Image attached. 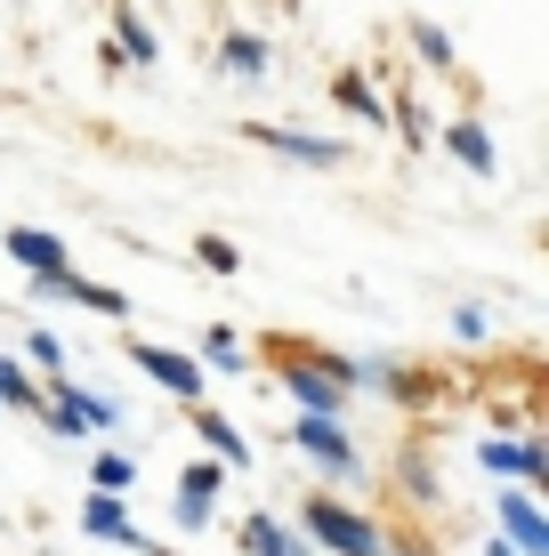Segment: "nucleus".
<instances>
[{"mask_svg":"<svg viewBox=\"0 0 549 556\" xmlns=\"http://www.w3.org/2000/svg\"><path fill=\"white\" fill-rule=\"evenodd\" d=\"M129 484H138V459H129V452H98V476H89V492H113V501H122Z\"/></svg>","mask_w":549,"mask_h":556,"instance_id":"20","label":"nucleus"},{"mask_svg":"<svg viewBox=\"0 0 549 556\" xmlns=\"http://www.w3.org/2000/svg\"><path fill=\"white\" fill-rule=\"evenodd\" d=\"M412 41H421L428 65H452V41H445V25H437V16H421V25H412Z\"/></svg>","mask_w":549,"mask_h":556,"instance_id":"23","label":"nucleus"},{"mask_svg":"<svg viewBox=\"0 0 549 556\" xmlns=\"http://www.w3.org/2000/svg\"><path fill=\"white\" fill-rule=\"evenodd\" d=\"M82 532H89V541H113V548H146V532L129 525V508L113 501V492H89V501H82Z\"/></svg>","mask_w":549,"mask_h":556,"instance_id":"10","label":"nucleus"},{"mask_svg":"<svg viewBox=\"0 0 549 556\" xmlns=\"http://www.w3.org/2000/svg\"><path fill=\"white\" fill-rule=\"evenodd\" d=\"M25 363H33V371H41V379H49V388H57V379H73V363H65V339H57V331H33Z\"/></svg>","mask_w":549,"mask_h":556,"instance_id":"18","label":"nucleus"},{"mask_svg":"<svg viewBox=\"0 0 549 556\" xmlns=\"http://www.w3.org/2000/svg\"><path fill=\"white\" fill-rule=\"evenodd\" d=\"M299 525H308V541L332 548V556H380V548H388L380 525H372V516H355L348 501H332V492H308V501H299Z\"/></svg>","mask_w":549,"mask_h":556,"instance_id":"1","label":"nucleus"},{"mask_svg":"<svg viewBox=\"0 0 549 556\" xmlns=\"http://www.w3.org/2000/svg\"><path fill=\"white\" fill-rule=\"evenodd\" d=\"M129 363H138V371L154 379L162 395H178L186 412H195L202 395H211V371H202V363L186 355V348H162V339H129Z\"/></svg>","mask_w":549,"mask_h":556,"instance_id":"3","label":"nucleus"},{"mask_svg":"<svg viewBox=\"0 0 549 556\" xmlns=\"http://www.w3.org/2000/svg\"><path fill=\"white\" fill-rule=\"evenodd\" d=\"M195 435H202V452H211L219 468H251V444H242V435L226 428V412H211V404H195Z\"/></svg>","mask_w":549,"mask_h":556,"instance_id":"14","label":"nucleus"},{"mask_svg":"<svg viewBox=\"0 0 549 556\" xmlns=\"http://www.w3.org/2000/svg\"><path fill=\"white\" fill-rule=\"evenodd\" d=\"M0 412H41V379L16 355H0Z\"/></svg>","mask_w":549,"mask_h":556,"instance_id":"16","label":"nucleus"},{"mask_svg":"<svg viewBox=\"0 0 549 556\" xmlns=\"http://www.w3.org/2000/svg\"><path fill=\"white\" fill-rule=\"evenodd\" d=\"M195 258L211 266V275H235V266H242V251H235V242H219V235H202V242H195Z\"/></svg>","mask_w":549,"mask_h":556,"instance_id":"24","label":"nucleus"},{"mask_svg":"<svg viewBox=\"0 0 549 556\" xmlns=\"http://www.w3.org/2000/svg\"><path fill=\"white\" fill-rule=\"evenodd\" d=\"M339 105H348L355 122H388V105L372 98V81H364V73H339Z\"/></svg>","mask_w":549,"mask_h":556,"instance_id":"21","label":"nucleus"},{"mask_svg":"<svg viewBox=\"0 0 549 556\" xmlns=\"http://www.w3.org/2000/svg\"><path fill=\"white\" fill-rule=\"evenodd\" d=\"M202 371H226V379H235L242 371V363H251V348H242V331H226V323H211V331H202Z\"/></svg>","mask_w":549,"mask_h":556,"instance_id":"15","label":"nucleus"},{"mask_svg":"<svg viewBox=\"0 0 549 556\" xmlns=\"http://www.w3.org/2000/svg\"><path fill=\"white\" fill-rule=\"evenodd\" d=\"M259 138H267L283 162H299V169H339V162H348L339 138H308V129H259Z\"/></svg>","mask_w":549,"mask_h":556,"instance_id":"12","label":"nucleus"},{"mask_svg":"<svg viewBox=\"0 0 549 556\" xmlns=\"http://www.w3.org/2000/svg\"><path fill=\"white\" fill-rule=\"evenodd\" d=\"M0 251L25 266V282H57V275H73L65 235H41V226H0Z\"/></svg>","mask_w":549,"mask_h":556,"instance_id":"6","label":"nucleus"},{"mask_svg":"<svg viewBox=\"0 0 549 556\" xmlns=\"http://www.w3.org/2000/svg\"><path fill=\"white\" fill-rule=\"evenodd\" d=\"M33 419H41L49 435H65V444H73V435H89V428H113V419H122V404H113V395H98V388H82V379H57Z\"/></svg>","mask_w":549,"mask_h":556,"instance_id":"2","label":"nucleus"},{"mask_svg":"<svg viewBox=\"0 0 549 556\" xmlns=\"http://www.w3.org/2000/svg\"><path fill=\"white\" fill-rule=\"evenodd\" d=\"M494 516H501V541L517 548V556H549V516H541L534 492H501Z\"/></svg>","mask_w":549,"mask_h":556,"instance_id":"9","label":"nucleus"},{"mask_svg":"<svg viewBox=\"0 0 549 556\" xmlns=\"http://www.w3.org/2000/svg\"><path fill=\"white\" fill-rule=\"evenodd\" d=\"M477 468H485V476H509L517 492H534L549 459H541L534 435H485V444H477Z\"/></svg>","mask_w":549,"mask_h":556,"instance_id":"7","label":"nucleus"},{"mask_svg":"<svg viewBox=\"0 0 549 556\" xmlns=\"http://www.w3.org/2000/svg\"><path fill=\"white\" fill-rule=\"evenodd\" d=\"M485 556H517V548H509V541H494V548H485Z\"/></svg>","mask_w":549,"mask_h":556,"instance_id":"26","label":"nucleus"},{"mask_svg":"<svg viewBox=\"0 0 549 556\" xmlns=\"http://www.w3.org/2000/svg\"><path fill=\"white\" fill-rule=\"evenodd\" d=\"M113 33H122V56H129V65H154V56H162V41H154L129 9H113Z\"/></svg>","mask_w":549,"mask_h":556,"instance_id":"19","label":"nucleus"},{"mask_svg":"<svg viewBox=\"0 0 549 556\" xmlns=\"http://www.w3.org/2000/svg\"><path fill=\"white\" fill-rule=\"evenodd\" d=\"M235 541H242V556H308V541H299V532H283V516H267V508L242 516Z\"/></svg>","mask_w":549,"mask_h":556,"instance_id":"13","label":"nucleus"},{"mask_svg":"<svg viewBox=\"0 0 549 556\" xmlns=\"http://www.w3.org/2000/svg\"><path fill=\"white\" fill-rule=\"evenodd\" d=\"M291 452H308L332 484H355V476H364V452H355V435L339 428V419H291Z\"/></svg>","mask_w":549,"mask_h":556,"instance_id":"5","label":"nucleus"},{"mask_svg":"<svg viewBox=\"0 0 549 556\" xmlns=\"http://www.w3.org/2000/svg\"><path fill=\"white\" fill-rule=\"evenodd\" d=\"M445 146H452V162L477 169V178H494V169H501V146H494V129H485L477 113H461V122L445 129Z\"/></svg>","mask_w":549,"mask_h":556,"instance_id":"11","label":"nucleus"},{"mask_svg":"<svg viewBox=\"0 0 549 556\" xmlns=\"http://www.w3.org/2000/svg\"><path fill=\"white\" fill-rule=\"evenodd\" d=\"M396 129H404V146H412V153L428 146V113H421V98H396Z\"/></svg>","mask_w":549,"mask_h":556,"instance_id":"22","label":"nucleus"},{"mask_svg":"<svg viewBox=\"0 0 549 556\" xmlns=\"http://www.w3.org/2000/svg\"><path fill=\"white\" fill-rule=\"evenodd\" d=\"M494 331V315H485V306H452V339H485Z\"/></svg>","mask_w":549,"mask_h":556,"instance_id":"25","label":"nucleus"},{"mask_svg":"<svg viewBox=\"0 0 549 556\" xmlns=\"http://www.w3.org/2000/svg\"><path fill=\"white\" fill-rule=\"evenodd\" d=\"M219 492H226V468H219V459H195V468L178 476V532H211Z\"/></svg>","mask_w":549,"mask_h":556,"instance_id":"8","label":"nucleus"},{"mask_svg":"<svg viewBox=\"0 0 549 556\" xmlns=\"http://www.w3.org/2000/svg\"><path fill=\"white\" fill-rule=\"evenodd\" d=\"M219 65L242 73V81H259V73H267V41H259V33H226V41H219Z\"/></svg>","mask_w":549,"mask_h":556,"instance_id":"17","label":"nucleus"},{"mask_svg":"<svg viewBox=\"0 0 549 556\" xmlns=\"http://www.w3.org/2000/svg\"><path fill=\"white\" fill-rule=\"evenodd\" d=\"M283 395L299 404V419H339L348 412V388H339L332 355H291L283 363Z\"/></svg>","mask_w":549,"mask_h":556,"instance_id":"4","label":"nucleus"}]
</instances>
